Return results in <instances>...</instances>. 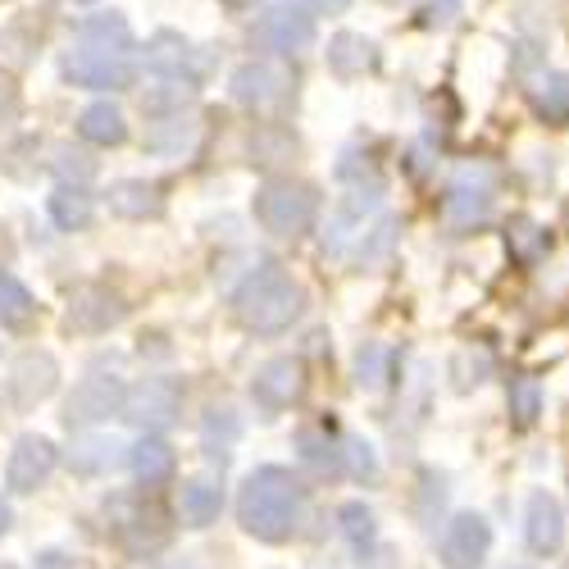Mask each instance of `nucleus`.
Segmentation results:
<instances>
[{
  "label": "nucleus",
  "mask_w": 569,
  "mask_h": 569,
  "mask_svg": "<svg viewBox=\"0 0 569 569\" xmlns=\"http://www.w3.org/2000/svg\"><path fill=\"white\" fill-rule=\"evenodd\" d=\"M60 78L78 91H128L141 78V46L119 10L87 14L60 56Z\"/></svg>",
  "instance_id": "obj_1"
},
{
  "label": "nucleus",
  "mask_w": 569,
  "mask_h": 569,
  "mask_svg": "<svg viewBox=\"0 0 569 569\" xmlns=\"http://www.w3.org/2000/svg\"><path fill=\"white\" fill-rule=\"evenodd\" d=\"M237 525L264 547L292 542L306 525V488L292 469L256 465L237 488Z\"/></svg>",
  "instance_id": "obj_2"
},
{
  "label": "nucleus",
  "mask_w": 569,
  "mask_h": 569,
  "mask_svg": "<svg viewBox=\"0 0 569 569\" xmlns=\"http://www.w3.org/2000/svg\"><path fill=\"white\" fill-rule=\"evenodd\" d=\"M232 315L256 338H282L306 315V292L278 260H260L232 288Z\"/></svg>",
  "instance_id": "obj_3"
},
{
  "label": "nucleus",
  "mask_w": 569,
  "mask_h": 569,
  "mask_svg": "<svg viewBox=\"0 0 569 569\" xmlns=\"http://www.w3.org/2000/svg\"><path fill=\"white\" fill-rule=\"evenodd\" d=\"M106 519H110V533L114 542L132 556V560H151L169 547L173 538V519L169 510L156 501V492H114L106 497Z\"/></svg>",
  "instance_id": "obj_4"
},
{
  "label": "nucleus",
  "mask_w": 569,
  "mask_h": 569,
  "mask_svg": "<svg viewBox=\"0 0 569 569\" xmlns=\"http://www.w3.org/2000/svg\"><path fill=\"white\" fill-rule=\"evenodd\" d=\"M319 187L306 182V178H264L256 187V223L269 232V237H282V242H297V237H306L319 219Z\"/></svg>",
  "instance_id": "obj_5"
},
{
  "label": "nucleus",
  "mask_w": 569,
  "mask_h": 569,
  "mask_svg": "<svg viewBox=\"0 0 569 569\" xmlns=\"http://www.w3.org/2000/svg\"><path fill=\"white\" fill-rule=\"evenodd\" d=\"M228 97H232V106H242L251 114H278L297 101V73L269 56L247 60L228 73Z\"/></svg>",
  "instance_id": "obj_6"
},
{
  "label": "nucleus",
  "mask_w": 569,
  "mask_h": 569,
  "mask_svg": "<svg viewBox=\"0 0 569 569\" xmlns=\"http://www.w3.org/2000/svg\"><path fill=\"white\" fill-rule=\"evenodd\" d=\"M315 37H319V28H315V14L306 10V0H278V6H269L251 23V46L264 56H278V60L310 51Z\"/></svg>",
  "instance_id": "obj_7"
},
{
  "label": "nucleus",
  "mask_w": 569,
  "mask_h": 569,
  "mask_svg": "<svg viewBox=\"0 0 569 569\" xmlns=\"http://www.w3.org/2000/svg\"><path fill=\"white\" fill-rule=\"evenodd\" d=\"M123 397H128V383L119 373H87L73 383V392L64 397V429L69 433H87V429H101V423L119 419L123 415Z\"/></svg>",
  "instance_id": "obj_8"
},
{
  "label": "nucleus",
  "mask_w": 569,
  "mask_h": 569,
  "mask_svg": "<svg viewBox=\"0 0 569 569\" xmlns=\"http://www.w3.org/2000/svg\"><path fill=\"white\" fill-rule=\"evenodd\" d=\"M137 433H169L173 423L182 419V383L169 373H151L141 383L128 388L123 397V415Z\"/></svg>",
  "instance_id": "obj_9"
},
{
  "label": "nucleus",
  "mask_w": 569,
  "mask_h": 569,
  "mask_svg": "<svg viewBox=\"0 0 569 569\" xmlns=\"http://www.w3.org/2000/svg\"><path fill=\"white\" fill-rule=\"evenodd\" d=\"M128 319V301L123 292L106 288V282H82L73 288L69 306H64V333H78V338H106Z\"/></svg>",
  "instance_id": "obj_10"
},
{
  "label": "nucleus",
  "mask_w": 569,
  "mask_h": 569,
  "mask_svg": "<svg viewBox=\"0 0 569 569\" xmlns=\"http://www.w3.org/2000/svg\"><path fill=\"white\" fill-rule=\"evenodd\" d=\"M251 406L273 419V415H288L292 406H301L306 397V365L297 356H273L251 373Z\"/></svg>",
  "instance_id": "obj_11"
},
{
  "label": "nucleus",
  "mask_w": 569,
  "mask_h": 569,
  "mask_svg": "<svg viewBox=\"0 0 569 569\" xmlns=\"http://www.w3.org/2000/svg\"><path fill=\"white\" fill-rule=\"evenodd\" d=\"M297 460L315 483H333L347 473V438L338 433V419H315L297 429Z\"/></svg>",
  "instance_id": "obj_12"
},
{
  "label": "nucleus",
  "mask_w": 569,
  "mask_h": 569,
  "mask_svg": "<svg viewBox=\"0 0 569 569\" xmlns=\"http://www.w3.org/2000/svg\"><path fill=\"white\" fill-rule=\"evenodd\" d=\"M492 197H497V187H492V169L488 164H465L451 187H447V197H442V219L451 228H479L488 214H492Z\"/></svg>",
  "instance_id": "obj_13"
},
{
  "label": "nucleus",
  "mask_w": 569,
  "mask_h": 569,
  "mask_svg": "<svg viewBox=\"0 0 569 569\" xmlns=\"http://www.w3.org/2000/svg\"><path fill=\"white\" fill-rule=\"evenodd\" d=\"M60 388V365L51 351H23L10 360V373H6V397L19 415L37 410L46 397H56Z\"/></svg>",
  "instance_id": "obj_14"
},
{
  "label": "nucleus",
  "mask_w": 569,
  "mask_h": 569,
  "mask_svg": "<svg viewBox=\"0 0 569 569\" xmlns=\"http://www.w3.org/2000/svg\"><path fill=\"white\" fill-rule=\"evenodd\" d=\"M56 465H60V451H56L51 438L23 433V438H14L10 456H6V488L14 497H28V492L46 488V479L56 473Z\"/></svg>",
  "instance_id": "obj_15"
},
{
  "label": "nucleus",
  "mask_w": 569,
  "mask_h": 569,
  "mask_svg": "<svg viewBox=\"0 0 569 569\" xmlns=\"http://www.w3.org/2000/svg\"><path fill=\"white\" fill-rule=\"evenodd\" d=\"M438 551H442V569H483V560L492 551V525L483 515L460 510L447 525Z\"/></svg>",
  "instance_id": "obj_16"
},
{
  "label": "nucleus",
  "mask_w": 569,
  "mask_h": 569,
  "mask_svg": "<svg viewBox=\"0 0 569 569\" xmlns=\"http://www.w3.org/2000/svg\"><path fill=\"white\" fill-rule=\"evenodd\" d=\"M373 210H383V182H378V178L356 182L351 192L338 201V210H333V219H328V228H323V251H328V256H342L347 237H356L351 228H360Z\"/></svg>",
  "instance_id": "obj_17"
},
{
  "label": "nucleus",
  "mask_w": 569,
  "mask_h": 569,
  "mask_svg": "<svg viewBox=\"0 0 569 569\" xmlns=\"http://www.w3.org/2000/svg\"><path fill=\"white\" fill-rule=\"evenodd\" d=\"M106 206L114 219H128V223H147V219H164L169 210V197H164V187L151 182V178H119L106 187Z\"/></svg>",
  "instance_id": "obj_18"
},
{
  "label": "nucleus",
  "mask_w": 569,
  "mask_h": 569,
  "mask_svg": "<svg viewBox=\"0 0 569 569\" xmlns=\"http://www.w3.org/2000/svg\"><path fill=\"white\" fill-rule=\"evenodd\" d=\"M128 473L137 479V488L160 492L178 479V451L164 442V433H141L128 447Z\"/></svg>",
  "instance_id": "obj_19"
},
{
  "label": "nucleus",
  "mask_w": 569,
  "mask_h": 569,
  "mask_svg": "<svg viewBox=\"0 0 569 569\" xmlns=\"http://www.w3.org/2000/svg\"><path fill=\"white\" fill-rule=\"evenodd\" d=\"M141 64H147L156 78H187V82L201 87V73L192 69L197 64L192 41H187L182 32H173V28H160V32L147 37V46H141Z\"/></svg>",
  "instance_id": "obj_20"
},
{
  "label": "nucleus",
  "mask_w": 569,
  "mask_h": 569,
  "mask_svg": "<svg viewBox=\"0 0 569 569\" xmlns=\"http://www.w3.org/2000/svg\"><path fill=\"white\" fill-rule=\"evenodd\" d=\"M197 137H201V123L192 110H173V114H151L147 119V132H141V151L147 156H187L197 147Z\"/></svg>",
  "instance_id": "obj_21"
},
{
  "label": "nucleus",
  "mask_w": 569,
  "mask_h": 569,
  "mask_svg": "<svg viewBox=\"0 0 569 569\" xmlns=\"http://www.w3.org/2000/svg\"><path fill=\"white\" fill-rule=\"evenodd\" d=\"M69 469L78 473V479H106V473L123 469L128 465V442L119 438H106V433H78L73 447H69Z\"/></svg>",
  "instance_id": "obj_22"
},
{
  "label": "nucleus",
  "mask_w": 569,
  "mask_h": 569,
  "mask_svg": "<svg viewBox=\"0 0 569 569\" xmlns=\"http://www.w3.org/2000/svg\"><path fill=\"white\" fill-rule=\"evenodd\" d=\"M525 542L533 556H556L565 542V510L551 492H533L525 506Z\"/></svg>",
  "instance_id": "obj_23"
},
{
  "label": "nucleus",
  "mask_w": 569,
  "mask_h": 569,
  "mask_svg": "<svg viewBox=\"0 0 569 569\" xmlns=\"http://www.w3.org/2000/svg\"><path fill=\"white\" fill-rule=\"evenodd\" d=\"M323 60H328V73H333L338 82H356V78L378 69V46L365 32H338L333 41H328Z\"/></svg>",
  "instance_id": "obj_24"
},
{
  "label": "nucleus",
  "mask_w": 569,
  "mask_h": 569,
  "mask_svg": "<svg viewBox=\"0 0 569 569\" xmlns=\"http://www.w3.org/2000/svg\"><path fill=\"white\" fill-rule=\"evenodd\" d=\"M46 214L60 232H87L97 223V197L78 182H56V192L46 197Z\"/></svg>",
  "instance_id": "obj_25"
},
{
  "label": "nucleus",
  "mask_w": 569,
  "mask_h": 569,
  "mask_svg": "<svg viewBox=\"0 0 569 569\" xmlns=\"http://www.w3.org/2000/svg\"><path fill=\"white\" fill-rule=\"evenodd\" d=\"M78 137L87 141V147H97V151H114V147L128 141V114L114 101H91L78 114Z\"/></svg>",
  "instance_id": "obj_26"
},
{
  "label": "nucleus",
  "mask_w": 569,
  "mask_h": 569,
  "mask_svg": "<svg viewBox=\"0 0 569 569\" xmlns=\"http://www.w3.org/2000/svg\"><path fill=\"white\" fill-rule=\"evenodd\" d=\"M223 515V488L214 479H187L178 488V519L182 529H210Z\"/></svg>",
  "instance_id": "obj_27"
},
{
  "label": "nucleus",
  "mask_w": 569,
  "mask_h": 569,
  "mask_svg": "<svg viewBox=\"0 0 569 569\" xmlns=\"http://www.w3.org/2000/svg\"><path fill=\"white\" fill-rule=\"evenodd\" d=\"M37 323V297L28 282L10 269H0V333H32Z\"/></svg>",
  "instance_id": "obj_28"
},
{
  "label": "nucleus",
  "mask_w": 569,
  "mask_h": 569,
  "mask_svg": "<svg viewBox=\"0 0 569 569\" xmlns=\"http://www.w3.org/2000/svg\"><path fill=\"white\" fill-rule=\"evenodd\" d=\"M237 438H242V419H237V410H228V406L206 410V419H201V451H206L219 469L232 460Z\"/></svg>",
  "instance_id": "obj_29"
},
{
  "label": "nucleus",
  "mask_w": 569,
  "mask_h": 569,
  "mask_svg": "<svg viewBox=\"0 0 569 569\" xmlns=\"http://www.w3.org/2000/svg\"><path fill=\"white\" fill-rule=\"evenodd\" d=\"M338 529H342L351 556H356L360 565H369L373 551H378V519H373V510H369L365 501H347V506H338Z\"/></svg>",
  "instance_id": "obj_30"
},
{
  "label": "nucleus",
  "mask_w": 569,
  "mask_h": 569,
  "mask_svg": "<svg viewBox=\"0 0 569 569\" xmlns=\"http://www.w3.org/2000/svg\"><path fill=\"white\" fill-rule=\"evenodd\" d=\"M356 383L365 392H383L397 383V347L388 342H365L356 351Z\"/></svg>",
  "instance_id": "obj_31"
},
{
  "label": "nucleus",
  "mask_w": 569,
  "mask_h": 569,
  "mask_svg": "<svg viewBox=\"0 0 569 569\" xmlns=\"http://www.w3.org/2000/svg\"><path fill=\"white\" fill-rule=\"evenodd\" d=\"M197 82H187V78H156L147 91H141V114H173V110H192L197 101Z\"/></svg>",
  "instance_id": "obj_32"
},
{
  "label": "nucleus",
  "mask_w": 569,
  "mask_h": 569,
  "mask_svg": "<svg viewBox=\"0 0 569 569\" xmlns=\"http://www.w3.org/2000/svg\"><path fill=\"white\" fill-rule=\"evenodd\" d=\"M297 156V137L292 128H278V123H260L251 132V164L260 169H278V164H288Z\"/></svg>",
  "instance_id": "obj_33"
},
{
  "label": "nucleus",
  "mask_w": 569,
  "mask_h": 569,
  "mask_svg": "<svg viewBox=\"0 0 569 569\" xmlns=\"http://www.w3.org/2000/svg\"><path fill=\"white\" fill-rule=\"evenodd\" d=\"M397 237H401V223H397L392 214H383L369 232H360V242H356V264H360V269L388 264L392 251H397Z\"/></svg>",
  "instance_id": "obj_34"
},
{
  "label": "nucleus",
  "mask_w": 569,
  "mask_h": 569,
  "mask_svg": "<svg viewBox=\"0 0 569 569\" xmlns=\"http://www.w3.org/2000/svg\"><path fill=\"white\" fill-rule=\"evenodd\" d=\"M506 410H510V423L515 429H533L538 415H542V383L533 373H519L510 378V388H506Z\"/></svg>",
  "instance_id": "obj_35"
},
{
  "label": "nucleus",
  "mask_w": 569,
  "mask_h": 569,
  "mask_svg": "<svg viewBox=\"0 0 569 569\" xmlns=\"http://www.w3.org/2000/svg\"><path fill=\"white\" fill-rule=\"evenodd\" d=\"M51 173H56V182H78V187H87L91 178L101 173V160L91 156L87 147L60 141V147H51Z\"/></svg>",
  "instance_id": "obj_36"
},
{
  "label": "nucleus",
  "mask_w": 569,
  "mask_h": 569,
  "mask_svg": "<svg viewBox=\"0 0 569 569\" xmlns=\"http://www.w3.org/2000/svg\"><path fill=\"white\" fill-rule=\"evenodd\" d=\"M41 46V23L32 14H19L10 28H0V56H10L14 64H32Z\"/></svg>",
  "instance_id": "obj_37"
},
{
  "label": "nucleus",
  "mask_w": 569,
  "mask_h": 569,
  "mask_svg": "<svg viewBox=\"0 0 569 569\" xmlns=\"http://www.w3.org/2000/svg\"><path fill=\"white\" fill-rule=\"evenodd\" d=\"M533 110H538L542 123H556V128L569 123V73H551V78L538 82V91H533Z\"/></svg>",
  "instance_id": "obj_38"
},
{
  "label": "nucleus",
  "mask_w": 569,
  "mask_h": 569,
  "mask_svg": "<svg viewBox=\"0 0 569 569\" xmlns=\"http://www.w3.org/2000/svg\"><path fill=\"white\" fill-rule=\"evenodd\" d=\"M447 506V473L423 469L419 473V492H415V519L423 529H438V515Z\"/></svg>",
  "instance_id": "obj_39"
},
{
  "label": "nucleus",
  "mask_w": 569,
  "mask_h": 569,
  "mask_svg": "<svg viewBox=\"0 0 569 569\" xmlns=\"http://www.w3.org/2000/svg\"><path fill=\"white\" fill-rule=\"evenodd\" d=\"M506 242H510V256H515L519 264H538V260L547 256V247H551V237H547V228H538L533 219H515Z\"/></svg>",
  "instance_id": "obj_40"
},
{
  "label": "nucleus",
  "mask_w": 569,
  "mask_h": 569,
  "mask_svg": "<svg viewBox=\"0 0 569 569\" xmlns=\"http://www.w3.org/2000/svg\"><path fill=\"white\" fill-rule=\"evenodd\" d=\"M347 469H351V479L365 483V488L378 483V456L365 438H347Z\"/></svg>",
  "instance_id": "obj_41"
},
{
  "label": "nucleus",
  "mask_w": 569,
  "mask_h": 569,
  "mask_svg": "<svg viewBox=\"0 0 569 569\" xmlns=\"http://www.w3.org/2000/svg\"><path fill=\"white\" fill-rule=\"evenodd\" d=\"M23 119V91L10 73H0V132H10Z\"/></svg>",
  "instance_id": "obj_42"
},
{
  "label": "nucleus",
  "mask_w": 569,
  "mask_h": 569,
  "mask_svg": "<svg viewBox=\"0 0 569 569\" xmlns=\"http://www.w3.org/2000/svg\"><path fill=\"white\" fill-rule=\"evenodd\" d=\"M456 14H460V0H423L419 28H451Z\"/></svg>",
  "instance_id": "obj_43"
},
{
  "label": "nucleus",
  "mask_w": 569,
  "mask_h": 569,
  "mask_svg": "<svg viewBox=\"0 0 569 569\" xmlns=\"http://www.w3.org/2000/svg\"><path fill=\"white\" fill-rule=\"evenodd\" d=\"M333 178H338V182H347V187H356V182L373 178V164H369V156L360 160V151H342V156H338V169H333Z\"/></svg>",
  "instance_id": "obj_44"
},
{
  "label": "nucleus",
  "mask_w": 569,
  "mask_h": 569,
  "mask_svg": "<svg viewBox=\"0 0 569 569\" xmlns=\"http://www.w3.org/2000/svg\"><path fill=\"white\" fill-rule=\"evenodd\" d=\"M306 10L310 14H328V19H338L351 10V0H306Z\"/></svg>",
  "instance_id": "obj_45"
},
{
  "label": "nucleus",
  "mask_w": 569,
  "mask_h": 569,
  "mask_svg": "<svg viewBox=\"0 0 569 569\" xmlns=\"http://www.w3.org/2000/svg\"><path fill=\"white\" fill-rule=\"evenodd\" d=\"M14 529V510H10V501L6 497H0V538H6Z\"/></svg>",
  "instance_id": "obj_46"
},
{
  "label": "nucleus",
  "mask_w": 569,
  "mask_h": 569,
  "mask_svg": "<svg viewBox=\"0 0 569 569\" xmlns=\"http://www.w3.org/2000/svg\"><path fill=\"white\" fill-rule=\"evenodd\" d=\"M219 6H228V10H237V14H242V10H256L260 0H219Z\"/></svg>",
  "instance_id": "obj_47"
},
{
  "label": "nucleus",
  "mask_w": 569,
  "mask_h": 569,
  "mask_svg": "<svg viewBox=\"0 0 569 569\" xmlns=\"http://www.w3.org/2000/svg\"><path fill=\"white\" fill-rule=\"evenodd\" d=\"M306 569H338V560H310Z\"/></svg>",
  "instance_id": "obj_48"
},
{
  "label": "nucleus",
  "mask_w": 569,
  "mask_h": 569,
  "mask_svg": "<svg viewBox=\"0 0 569 569\" xmlns=\"http://www.w3.org/2000/svg\"><path fill=\"white\" fill-rule=\"evenodd\" d=\"M69 6H91V0H69Z\"/></svg>",
  "instance_id": "obj_49"
},
{
  "label": "nucleus",
  "mask_w": 569,
  "mask_h": 569,
  "mask_svg": "<svg viewBox=\"0 0 569 569\" xmlns=\"http://www.w3.org/2000/svg\"><path fill=\"white\" fill-rule=\"evenodd\" d=\"M0 569H19V565H0Z\"/></svg>",
  "instance_id": "obj_50"
},
{
  "label": "nucleus",
  "mask_w": 569,
  "mask_h": 569,
  "mask_svg": "<svg viewBox=\"0 0 569 569\" xmlns=\"http://www.w3.org/2000/svg\"><path fill=\"white\" fill-rule=\"evenodd\" d=\"M0 351H6V342H0Z\"/></svg>",
  "instance_id": "obj_51"
},
{
  "label": "nucleus",
  "mask_w": 569,
  "mask_h": 569,
  "mask_svg": "<svg viewBox=\"0 0 569 569\" xmlns=\"http://www.w3.org/2000/svg\"><path fill=\"white\" fill-rule=\"evenodd\" d=\"M392 6H401V0H392Z\"/></svg>",
  "instance_id": "obj_52"
}]
</instances>
